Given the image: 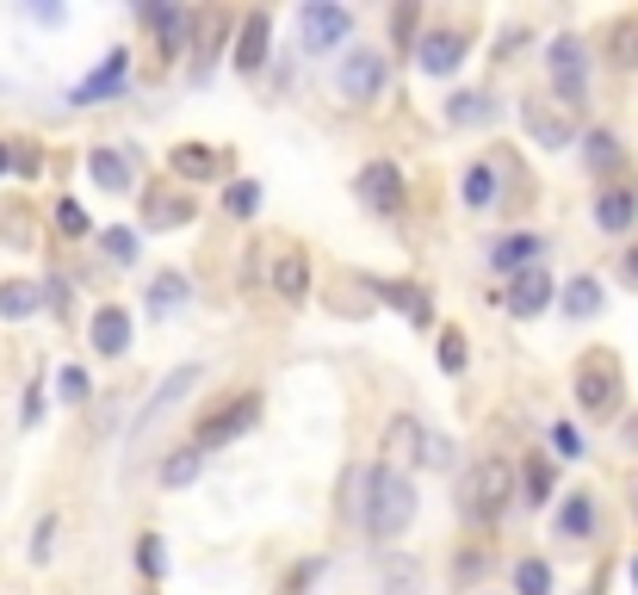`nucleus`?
Returning a JSON list of instances; mask_svg holds the SVG:
<instances>
[{
  "instance_id": "obj_1",
  "label": "nucleus",
  "mask_w": 638,
  "mask_h": 595,
  "mask_svg": "<svg viewBox=\"0 0 638 595\" xmlns=\"http://www.w3.org/2000/svg\"><path fill=\"white\" fill-rule=\"evenodd\" d=\"M354 509H359V521H366L373 540H397V533L409 528V515H416V490H409L404 471L359 466L354 471Z\"/></svg>"
},
{
  "instance_id": "obj_2",
  "label": "nucleus",
  "mask_w": 638,
  "mask_h": 595,
  "mask_svg": "<svg viewBox=\"0 0 638 595\" xmlns=\"http://www.w3.org/2000/svg\"><path fill=\"white\" fill-rule=\"evenodd\" d=\"M514 497V466L509 459H478V466L466 471V484H459V515L471 521V528H490V521L509 509Z\"/></svg>"
},
{
  "instance_id": "obj_3",
  "label": "nucleus",
  "mask_w": 638,
  "mask_h": 595,
  "mask_svg": "<svg viewBox=\"0 0 638 595\" xmlns=\"http://www.w3.org/2000/svg\"><path fill=\"white\" fill-rule=\"evenodd\" d=\"M620 397H626V378H620V361H614L607 347H595V354L576 361V404H583V416H614Z\"/></svg>"
},
{
  "instance_id": "obj_4",
  "label": "nucleus",
  "mask_w": 638,
  "mask_h": 595,
  "mask_svg": "<svg viewBox=\"0 0 638 595\" xmlns=\"http://www.w3.org/2000/svg\"><path fill=\"white\" fill-rule=\"evenodd\" d=\"M545 69H552V87H558L564 112L589 106V50H583V38H558L545 50Z\"/></svg>"
},
{
  "instance_id": "obj_5",
  "label": "nucleus",
  "mask_w": 638,
  "mask_h": 595,
  "mask_svg": "<svg viewBox=\"0 0 638 595\" xmlns=\"http://www.w3.org/2000/svg\"><path fill=\"white\" fill-rule=\"evenodd\" d=\"M254 422H261V392H236L230 404H218V409L199 422L192 447H205V453H211V447H230V440H242Z\"/></svg>"
},
{
  "instance_id": "obj_6",
  "label": "nucleus",
  "mask_w": 638,
  "mask_h": 595,
  "mask_svg": "<svg viewBox=\"0 0 638 595\" xmlns=\"http://www.w3.org/2000/svg\"><path fill=\"white\" fill-rule=\"evenodd\" d=\"M521 125H527V137L540 143V149H564V143L576 137L571 112H558L552 100H540V94H527V100H521Z\"/></svg>"
},
{
  "instance_id": "obj_7",
  "label": "nucleus",
  "mask_w": 638,
  "mask_h": 595,
  "mask_svg": "<svg viewBox=\"0 0 638 595\" xmlns=\"http://www.w3.org/2000/svg\"><path fill=\"white\" fill-rule=\"evenodd\" d=\"M297 32H304V50H335L354 32V13H347V7H328V0H311L304 19H297Z\"/></svg>"
},
{
  "instance_id": "obj_8",
  "label": "nucleus",
  "mask_w": 638,
  "mask_h": 595,
  "mask_svg": "<svg viewBox=\"0 0 638 595\" xmlns=\"http://www.w3.org/2000/svg\"><path fill=\"white\" fill-rule=\"evenodd\" d=\"M335 87H342L347 100H373L378 87H385V56H378V50H347Z\"/></svg>"
},
{
  "instance_id": "obj_9",
  "label": "nucleus",
  "mask_w": 638,
  "mask_h": 595,
  "mask_svg": "<svg viewBox=\"0 0 638 595\" xmlns=\"http://www.w3.org/2000/svg\"><path fill=\"white\" fill-rule=\"evenodd\" d=\"M199 378H205V373H199V366H174V373H168V378H161V392H156V397H149V404H143V416H137V428H130V435H137V440H143V435H149V428H156V422H161V416H168V409H174V404H180V397H187V392H192V385H199Z\"/></svg>"
},
{
  "instance_id": "obj_10",
  "label": "nucleus",
  "mask_w": 638,
  "mask_h": 595,
  "mask_svg": "<svg viewBox=\"0 0 638 595\" xmlns=\"http://www.w3.org/2000/svg\"><path fill=\"white\" fill-rule=\"evenodd\" d=\"M354 187H359V199L373 205V211H397V205H404V174L390 168V161H366Z\"/></svg>"
},
{
  "instance_id": "obj_11",
  "label": "nucleus",
  "mask_w": 638,
  "mask_h": 595,
  "mask_svg": "<svg viewBox=\"0 0 638 595\" xmlns=\"http://www.w3.org/2000/svg\"><path fill=\"white\" fill-rule=\"evenodd\" d=\"M125 75H130V56H125V50H112L106 63H100L87 81H81V87H75L69 100H75V106H100L106 94H118V87H125Z\"/></svg>"
},
{
  "instance_id": "obj_12",
  "label": "nucleus",
  "mask_w": 638,
  "mask_h": 595,
  "mask_svg": "<svg viewBox=\"0 0 638 595\" xmlns=\"http://www.w3.org/2000/svg\"><path fill=\"white\" fill-rule=\"evenodd\" d=\"M168 168L180 174V180H211V174L223 168V149H211V143H174Z\"/></svg>"
},
{
  "instance_id": "obj_13",
  "label": "nucleus",
  "mask_w": 638,
  "mask_h": 595,
  "mask_svg": "<svg viewBox=\"0 0 638 595\" xmlns=\"http://www.w3.org/2000/svg\"><path fill=\"white\" fill-rule=\"evenodd\" d=\"M143 223H149V230H180V223H192V199L149 187V199H143Z\"/></svg>"
},
{
  "instance_id": "obj_14",
  "label": "nucleus",
  "mask_w": 638,
  "mask_h": 595,
  "mask_svg": "<svg viewBox=\"0 0 638 595\" xmlns=\"http://www.w3.org/2000/svg\"><path fill=\"white\" fill-rule=\"evenodd\" d=\"M545 298H552V280H545L540 267H527V273H514L509 280V311L514 316H540Z\"/></svg>"
},
{
  "instance_id": "obj_15",
  "label": "nucleus",
  "mask_w": 638,
  "mask_h": 595,
  "mask_svg": "<svg viewBox=\"0 0 638 595\" xmlns=\"http://www.w3.org/2000/svg\"><path fill=\"white\" fill-rule=\"evenodd\" d=\"M595 223H602V230H632L638 223V187H607L602 199H595Z\"/></svg>"
},
{
  "instance_id": "obj_16",
  "label": "nucleus",
  "mask_w": 638,
  "mask_h": 595,
  "mask_svg": "<svg viewBox=\"0 0 638 595\" xmlns=\"http://www.w3.org/2000/svg\"><path fill=\"white\" fill-rule=\"evenodd\" d=\"M459 63H466V38L459 32H428L421 38V69H428V75H452Z\"/></svg>"
},
{
  "instance_id": "obj_17",
  "label": "nucleus",
  "mask_w": 638,
  "mask_h": 595,
  "mask_svg": "<svg viewBox=\"0 0 638 595\" xmlns=\"http://www.w3.org/2000/svg\"><path fill=\"white\" fill-rule=\"evenodd\" d=\"M266 44H273V19L249 13V19H242V44H236V69H249V75H254V69L266 63Z\"/></svg>"
},
{
  "instance_id": "obj_18",
  "label": "nucleus",
  "mask_w": 638,
  "mask_h": 595,
  "mask_svg": "<svg viewBox=\"0 0 638 595\" xmlns=\"http://www.w3.org/2000/svg\"><path fill=\"white\" fill-rule=\"evenodd\" d=\"M143 19L156 25V38H161V56H180L187 50V32H192V19L180 13V7H143Z\"/></svg>"
},
{
  "instance_id": "obj_19",
  "label": "nucleus",
  "mask_w": 638,
  "mask_h": 595,
  "mask_svg": "<svg viewBox=\"0 0 638 595\" xmlns=\"http://www.w3.org/2000/svg\"><path fill=\"white\" fill-rule=\"evenodd\" d=\"M273 292L292 298V304L297 298H311V261H304L297 249H285L280 261H273Z\"/></svg>"
},
{
  "instance_id": "obj_20",
  "label": "nucleus",
  "mask_w": 638,
  "mask_h": 595,
  "mask_svg": "<svg viewBox=\"0 0 638 595\" xmlns=\"http://www.w3.org/2000/svg\"><path fill=\"white\" fill-rule=\"evenodd\" d=\"M94 347L106 354V361H118V354L130 347V316L118 311V304H106V311L94 316Z\"/></svg>"
},
{
  "instance_id": "obj_21",
  "label": "nucleus",
  "mask_w": 638,
  "mask_h": 595,
  "mask_svg": "<svg viewBox=\"0 0 638 595\" xmlns=\"http://www.w3.org/2000/svg\"><path fill=\"white\" fill-rule=\"evenodd\" d=\"M199 471H205V447H174V453L156 466V478H161L168 490H187Z\"/></svg>"
},
{
  "instance_id": "obj_22",
  "label": "nucleus",
  "mask_w": 638,
  "mask_h": 595,
  "mask_svg": "<svg viewBox=\"0 0 638 595\" xmlns=\"http://www.w3.org/2000/svg\"><path fill=\"white\" fill-rule=\"evenodd\" d=\"M38 304H50V298L38 292L32 280H7V285H0V316H7V323H25Z\"/></svg>"
},
{
  "instance_id": "obj_23",
  "label": "nucleus",
  "mask_w": 638,
  "mask_h": 595,
  "mask_svg": "<svg viewBox=\"0 0 638 595\" xmlns=\"http://www.w3.org/2000/svg\"><path fill=\"white\" fill-rule=\"evenodd\" d=\"M540 249H545L540 236H502L496 249H490V261H496L502 273H527V267H533V254H540Z\"/></svg>"
},
{
  "instance_id": "obj_24",
  "label": "nucleus",
  "mask_w": 638,
  "mask_h": 595,
  "mask_svg": "<svg viewBox=\"0 0 638 595\" xmlns=\"http://www.w3.org/2000/svg\"><path fill=\"white\" fill-rule=\"evenodd\" d=\"M607 63L638 69V19H614V25H607Z\"/></svg>"
},
{
  "instance_id": "obj_25",
  "label": "nucleus",
  "mask_w": 638,
  "mask_h": 595,
  "mask_svg": "<svg viewBox=\"0 0 638 595\" xmlns=\"http://www.w3.org/2000/svg\"><path fill=\"white\" fill-rule=\"evenodd\" d=\"M589 528H595V502H589V490H571V497H564V509H558V533H564V540H583Z\"/></svg>"
},
{
  "instance_id": "obj_26",
  "label": "nucleus",
  "mask_w": 638,
  "mask_h": 595,
  "mask_svg": "<svg viewBox=\"0 0 638 595\" xmlns=\"http://www.w3.org/2000/svg\"><path fill=\"white\" fill-rule=\"evenodd\" d=\"M87 174H94L106 192H125L130 187V161L118 156V149H94V156H87Z\"/></svg>"
},
{
  "instance_id": "obj_27",
  "label": "nucleus",
  "mask_w": 638,
  "mask_h": 595,
  "mask_svg": "<svg viewBox=\"0 0 638 595\" xmlns=\"http://www.w3.org/2000/svg\"><path fill=\"white\" fill-rule=\"evenodd\" d=\"M466 205L471 211H490V205H496V161H471L466 168Z\"/></svg>"
},
{
  "instance_id": "obj_28",
  "label": "nucleus",
  "mask_w": 638,
  "mask_h": 595,
  "mask_svg": "<svg viewBox=\"0 0 638 595\" xmlns=\"http://www.w3.org/2000/svg\"><path fill=\"white\" fill-rule=\"evenodd\" d=\"M385 447H390V453L421 459V453H428V428H421V422H409V416H397V422L385 428Z\"/></svg>"
},
{
  "instance_id": "obj_29",
  "label": "nucleus",
  "mask_w": 638,
  "mask_h": 595,
  "mask_svg": "<svg viewBox=\"0 0 638 595\" xmlns=\"http://www.w3.org/2000/svg\"><path fill=\"white\" fill-rule=\"evenodd\" d=\"M583 149H589V168L595 174H607V168H620V137H614V131H589V137H583Z\"/></svg>"
},
{
  "instance_id": "obj_30",
  "label": "nucleus",
  "mask_w": 638,
  "mask_h": 595,
  "mask_svg": "<svg viewBox=\"0 0 638 595\" xmlns=\"http://www.w3.org/2000/svg\"><path fill=\"white\" fill-rule=\"evenodd\" d=\"M564 311H571V316H595V311H602V285H595L589 273L571 280V285H564Z\"/></svg>"
},
{
  "instance_id": "obj_31",
  "label": "nucleus",
  "mask_w": 638,
  "mask_h": 595,
  "mask_svg": "<svg viewBox=\"0 0 638 595\" xmlns=\"http://www.w3.org/2000/svg\"><path fill=\"white\" fill-rule=\"evenodd\" d=\"M149 304H156V316H161V311H180V304H187V280H180V273H156V285H149Z\"/></svg>"
},
{
  "instance_id": "obj_32",
  "label": "nucleus",
  "mask_w": 638,
  "mask_h": 595,
  "mask_svg": "<svg viewBox=\"0 0 638 595\" xmlns=\"http://www.w3.org/2000/svg\"><path fill=\"white\" fill-rule=\"evenodd\" d=\"M514 589H521V595H552V571H545V559H521V564H514Z\"/></svg>"
},
{
  "instance_id": "obj_33",
  "label": "nucleus",
  "mask_w": 638,
  "mask_h": 595,
  "mask_svg": "<svg viewBox=\"0 0 638 595\" xmlns=\"http://www.w3.org/2000/svg\"><path fill=\"white\" fill-rule=\"evenodd\" d=\"M223 211H230V218H254V211H261V187H254V180H230Z\"/></svg>"
},
{
  "instance_id": "obj_34",
  "label": "nucleus",
  "mask_w": 638,
  "mask_h": 595,
  "mask_svg": "<svg viewBox=\"0 0 638 595\" xmlns=\"http://www.w3.org/2000/svg\"><path fill=\"white\" fill-rule=\"evenodd\" d=\"M447 118H452V125H483V118H490V100H483V94H452Z\"/></svg>"
},
{
  "instance_id": "obj_35",
  "label": "nucleus",
  "mask_w": 638,
  "mask_h": 595,
  "mask_svg": "<svg viewBox=\"0 0 638 595\" xmlns=\"http://www.w3.org/2000/svg\"><path fill=\"white\" fill-rule=\"evenodd\" d=\"M137 571H143V577H149V583H156L161 571H168V552H161V533H143V540H137Z\"/></svg>"
},
{
  "instance_id": "obj_36",
  "label": "nucleus",
  "mask_w": 638,
  "mask_h": 595,
  "mask_svg": "<svg viewBox=\"0 0 638 595\" xmlns=\"http://www.w3.org/2000/svg\"><path fill=\"white\" fill-rule=\"evenodd\" d=\"M521 484H527V502H545L552 497V466H545V459H527V466H521Z\"/></svg>"
},
{
  "instance_id": "obj_37",
  "label": "nucleus",
  "mask_w": 638,
  "mask_h": 595,
  "mask_svg": "<svg viewBox=\"0 0 638 595\" xmlns=\"http://www.w3.org/2000/svg\"><path fill=\"white\" fill-rule=\"evenodd\" d=\"M100 242H106V254H112L118 267H130V261H137V230H106Z\"/></svg>"
},
{
  "instance_id": "obj_38",
  "label": "nucleus",
  "mask_w": 638,
  "mask_h": 595,
  "mask_svg": "<svg viewBox=\"0 0 638 595\" xmlns=\"http://www.w3.org/2000/svg\"><path fill=\"white\" fill-rule=\"evenodd\" d=\"M56 397H63V404H87V373L63 366V373H56Z\"/></svg>"
},
{
  "instance_id": "obj_39",
  "label": "nucleus",
  "mask_w": 638,
  "mask_h": 595,
  "mask_svg": "<svg viewBox=\"0 0 638 595\" xmlns=\"http://www.w3.org/2000/svg\"><path fill=\"white\" fill-rule=\"evenodd\" d=\"M390 304H397V311H409V323H428V316H435V311H428V298L409 292V285H390Z\"/></svg>"
},
{
  "instance_id": "obj_40",
  "label": "nucleus",
  "mask_w": 638,
  "mask_h": 595,
  "mask_svg": "<svg viewBox=\"0 0 638 595\" xmlns=\"http://www.w3.org/2000/svg\"><path fill=\"white\" fill-rule=\"evenodd\" d=\"M56 230L63 236H87V211L75 199H56Z\"/></svg>"
},
{
  "instance_id": "obj_41",
  "label": "nucleus",
  "mask_w": 638,
  "mask_h": 595,
  "mask_svg": "<svg viewBox=\"0 0 638 595\" xmlns=\"http://www.w3.org/2000/svg\"><path fill=\"white\" fill-rule=\"evenodd\" d=\"M440 366H447V373H459V366H466V335H459V330L440 335Z\"/></svg>"
},
{
  "instance_id": "obj_42",
  "label": "nucleus",
  "mask_w": 638,
  "mask_h": 595,
  "mask_svg": "<svg viewBox=\"0 0 638 595\" xmlns=\"http://www.w3.org/2000/svg\"><path fill=\"white\" fill-rule=\"evenodd\" d=\"M552 447H558V459H583V435H576L571 422L552 428Z\"/></svg>"
},
{
  "instance_id": "obj_43",
  "label": "nucleus",
  "mask_w": 638,
  "mask_h": 595,
  "mask_svg": "<svg viewBox=\"0 0 638 595\" xmlns=\"http://www.w3.org/2000/svg\"><path fill=\"white\" fill-rule=\"evenodd\" d=\"M50 552H56V515L38 521V540H32V559L38 564H50Z\"/></svg>"
},
{
  "instance_id": "obj_44",
  "label": "nucleus",
  "mask_w": 638,
  "mask_h": 595,
  "mask_svg": "<svg viewBox=\"0 0 638 595\" xmlns=\"http://www.w3.org/2000/svg\"><path fill=\"white\" fill-rule=\"evenodd\" d=\"M390 25H397V38H409V32H416V7H397V19H390Z\"/></svg>"
},
{
  "instance_id": "obj_45",
  "label": "nucleus",
  "mask_w": 638,
  "mask_h": 595,
  "mask_svg": "<svg viewBox=\"0 0 638 595\" xmlns=\"http://www.w3.org/2000/svg\"><path fill=\"white\" fill-rule=\"evenodd\" d=\"M13 161H19V174H38V156H32V143H19V149H13Z\"/></svg>"
},
{
  "instance_id": "obj_46",
  "label": "nucleus",
  "mask_w": 638,
  "mask_h": 595,
  "mask_svg": "<svg viewBox=\"0 0 638 595\" xmlns=\"http://www.w3.org/2000/svg\"><path fill=\"white\" fill-rule=\"evenodd\" d=\"M626 280H638V242L626 249Z\"/></svg>"
},
{
  "instance_id": "obj_47",
  "label": "nucleus",
  "mask_w": 638,
  "mask_h": 595,
  "mask_svg": "<svg viewBox=\"0 0 638 595\" xmlns=\"http://www.w3.org/2000/svg\"><path fill=\"white\" fill-rule=\"evenodd\" d=\"M7 168H13V149H7V143H0V174H7Z\"/></svg>"
},
{
  "instance_id": "obj_48",
  "label": "nucleus",
  "mask_w": 638,
  "mask_h": 595,
  "mask_svg": "<svg viewBox=\"0 0 638 595\" xmlns=\"http://www.w3.org/2000/svg\"><path fill=\"white\" fill-rule=\"evenodd\" d=\"M632 583H638V559H632Z\"/></svg>"
}]
</instances>
